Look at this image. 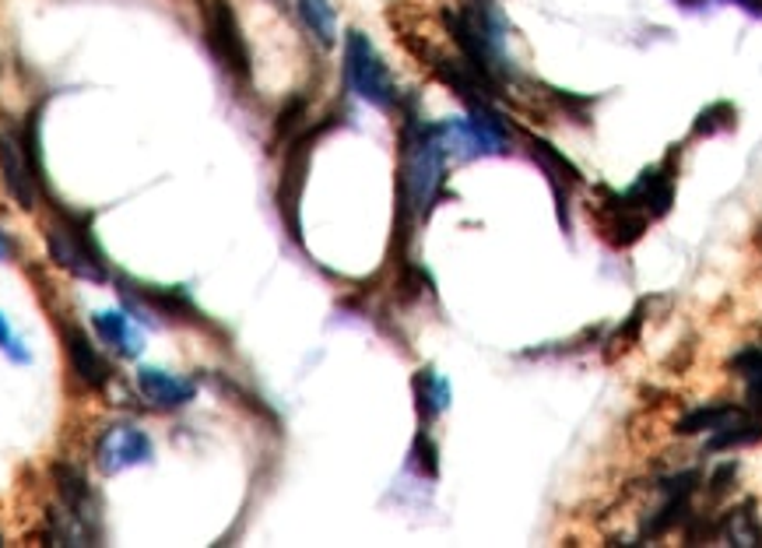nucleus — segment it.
I'll return each mask as SVG.
<instances>
[{"instance_id":"nucleus-23","label":"nucleus","mask_w":762,"mask_h":548,"mask_svg":"<svg viewBox=\"0 0 762 548\" xmlns=\"http://www.w3.org/2000/svg\"><path fill=\"white\" fill-rule=\"evenodd\" d=\"M741 8H749V11H759L762 14V0H738Z\"/></svg>"},{"instance_id":"nucleus-10","label":"nucleus","mask_w":762,"mask_h":548,"mask_svg":"<svg viewBox=\"0 0 762 548\" xmlns=\"http://www.w3.org/2000/svg\"><path fill=\"white\" fill-rule=\"evenodd\" d=\"M92 323H95L99 338L106 341L110 349H116L123 359H137L141 355L144 341H141V334H137V328L131 323L127 313H120V310H95Z\"/></svg>"},{"instance_id":"nucleus-11","label":"nucleus","mask_w":762,"mask_h":548,"mask_svg":"<svg viewBox=\"0 0 762 548\" xmlns=\"http://www.w3.org/2000/svg\"><path fill=\"white\" fill-rule=\"evenodd\" d=\"M720 538L734 548H759L762 545V524L755 514V499H745L734 510H728V517L720 520Z\"/></svg>"},{"instance_id":"nucleus-14","label":"nucleus","mask_w":762,"mask_h":548,"mask_svg":"<svg viewBox=\"0 0 762 548\" xmlns=\"http://www.w3.org/2000/svg\"><path fill=\"white\" fill-rule=\"evenodd\" d=\"M741 412L734 409V404L728 401H717V404H703V409L689 412L686 418L675 422V433L682 436H692V433H710V430H720V425H728L731 418H738Z\"/></svg>"},{"instance_id":"nucleus-19","label":"nucleus","mask_w":762,"mask_h":548,"mask_svg":"<svg viewBox=\"0 0 762 548\" xmlns=\"http://www.w3.org/2000/svg\"><path fill=\"white\" fill-rule=\"evenodd\" d=\"M734 478H738V464H734V461L720 464V468L713 472V478H710V496L720 499L724 493H731V482H734Z\"/></svg>"},{"instance_id":"nucleus-3","label":"nucleus","mask_w":762,"mask_h":548,"mask_svg":"<svg viewBox=\"0 0 762 548\" xmlns=\"http://www.w3.org/2000/svg\"><path fill=\"white\" fill-rule=\"evenodd\" d=\"M47 247L60 268H68L71 275L85 281H106L102 254L95 247V239L89 236V229L74 226V221H53L47 229Z\"/></svg>"},{"instance_id":"nucleus-25","label":"nucleus","mask_w":762,"mask_h":548,"mask_svg":"<svg viewBox=\"0 0 762 548\" xmlns=\"http://www.w3.org/2000/svg\"><path fill=\"white\" fill-rule=\"evenodd\" d=\"M682 4H689V8H692V4H703V0H682Z\"/></svg>"},{"instance_id":"nucleus-6","label":"nucleus","mask_w":762,"mask_h":548,"mask_svg":"<svg viewBox=\"0 0 762 548\" xmlns=\"http://www.w3.org/2000/svg\"><path fill=\"white\" fill-rule=\"evenodd\" d=\"M0 176H4L8 194L18 200L22 208H35V187L39 179L25 158L22 141H14L8 131H0Z\"/></svg>"},{"instance_id":"nucleus-21","label":"nucleus","mask_w":762,"mask_h":548,"mask_svg":"<svg viewBox=\"0 0 762 548\" xmlns=\"http://www.w3.org/2000/svg\"><path fill=\"white\" fill-rule=\"evenodd\" d=\"M745 397H749V409L762 412V370L749 376V394Z\"/></svg>"},{"instance_id":"nucleus-7","label":"nucleus","mask_w":762,"mask_h":548,"mask_svg":"<svg viewBox=\"0 0 762 548\" xmlns=\"http://www.w3.org/2000/svg\"><path fill=\"white\" fill-rule=\"evenodd\" d=\"M53 478H56V493H60V499H64L68 510L99 538V499L92 493V485L85 482V475L74 472L71 464H56Z\"/></svg>"},{"instance_id":"nucleus-13","label":"nucleus","mask_w":762,"mask_h":548,"mask_svg":"<svg viewBox=\"0 0 762 548\" xmlns=\"http://www.w3.org/2000/svg\"><path fill=\"white\" fill-rule=\"evenodd\" d=\"M759 440H762V422H759V418H749V415H738V418H731L728 425H720V430H713V440L707 443V454L731 451V446H755Z\"/></svg>"},{"instance_id":"nucleus-4","label":"nucleus","mask_w":762,"mask_h":548,"mask_svg":"<svg viewBox=\"0 0 762 548\" xmlns=\"http://www.w3.org/2000/svg\"><path fill=\"white\" fill-rule=\"evenodd\" d=\"M155 461V446L144 430H134V425H113L99 436L95 443V464L102 475H120L127 468H137V464H152Z\"/></svg>"},{"instance_id":"nucleus-9","label":"nucleus","mask_w":762,"mask_h":548,"mask_svg":"<svg viewBox=\"0 0 762 548\" xmlns=\"http://www.w3.org/2000/svg\"><path fill=\"white\" fill-rule=\"evenodd\" d=\"M64 344H68V359H71V370L78 373V380L85 383V387H106L110 383V365L95 352V344L89 341V334L68 323L64 328Z\"/></svg>"},{"instance_id":"nucleus-17","label":"nucleus","mask_w":762,"mask_h":548,"mask_svg":"<svg viewBox=\"0 0 762 548\" xmlns=\"http://www.w3.org/2000/svg\"><path fill=\"white\" fill-rule=\"evenodd\" d=\"M734 120H738V113H734L731 103H713V106H707L703 113L696 116L692 137H710V134H720V131H731Z\"/></svg>"},{"instance_id":"nucleus-5","label":"nucleus","mask_w":762,"mask_h":548,"mask_svg":"<svg viewBox=\"0 0 762 548\" xmlns=\"http://www.w3.org/2000/svg\"><path fill=\"white\" fill-rule=\"evenodd\" d=\"M208 35H212V46L225 64V71H233L239 81L250 77V46H246V35L239 29V18L229 0H212Z\"/></svg>"},{"instance_id":"nucleus-15","label":"nucleus","mask_w":762,"mask_h":548,"mask_svg":"<svg viewBox=\"0 0 762 548\" xmlns=\"http://www.w3.org/2000/svg\"><path fill=\"white\" fill-rule=\"evenodd\" d=\"M531 152H534V158L542 162V169L552 176V183H580V169L573 166V162L566 158V155H559L555 152L548 141H538V137H531Z\"/></svg>"},{"instance_id":"nucleus-8","label":"nucleus","mask_w":762,"mask_h":548,"mask_svg":"<svg viewBox=\"0 0 762 548\" xmlns=\"http://www.w3.org/2000/svg\"><path fill=\"white\" fill-rule=\"evenodd\" d=\"M137 391L144 394V401H152L155 409H183V404L194 401L197 394L190 380H179L166 370H155V365L137 370Z\"/></svg>"},{"instance_id":"nucleus-18","label":"nucleus","mask_w":762,"mask_h":548,"mask_svg":"<svg viewBox=\"0 0 762 548\" xmlns=\"http://www.w3.org/2000/svg\"><path fill=\"white\" fill-rule=\"evenodd\" d=\"M640 328H643V302H640V307H636V310L629 313V320H626L622 328H619V334H615V338L608 341L605 359L611 362V359L619 355V352H629L632 344H636V338H640Z\"/></svg>"},{"instance_id":"nucleus-16","label":"nucleus","mask_w":762,"mask_h":548,"mask_svg":"<svg viewBox=\"0 0 762 548\" xmlns=\"http://www.w3.org/2000/svg\"><path fill=\"white\" fill-rule=\"evenodd\" d=\"M415 394H419V409L422 415H436L443 412L446 404H450V387H446V380H440L432 370H425L419 380H415Z\"/></svg>"},{"instance_id":"nucleus-20","label":"nucleus","mask_w":762,"mask_h":548,"mask_svg":"<svg viewBox=\"0 0 762 548\" xmlns=\"http://www.w3.org/2000/svg\"><path fill=\"white\" fill-rule=\"evenodd\" d=\"M0 349H4L14 362H29V352L18 349V341H14V334H11V323H8L4 313H0Z\"/></svg>"},{"instance_id":"nucleus-24","label":"nucleus","mask_w":762,"mask_h":548,"mask_svg":"<svg viewBox=\"0 0 762 548\" xmlns=\"http://www.w3.org/2000/svg\"><path fill=\"white\" fill-rule=\"evenodd\" d=\"M755 247L762 250V226H759V232H755Z\"/></svg>"},{"instance_id":"nucleus-1","label":"nucleus","mask_w":762,"mask_h":548,"mask_svg":"<svg viewBox=\"0 0 762 548\" xmlns=\"http://www.w3.org/2000/svg\"><path fill=\"white\" fill-rule=\"evenodd\" d=\"M401 145H404V166H401V190L411 200V208L425 211L432 200H436V190L443 183V145H440V134L432 124H422L419 116H408L404 120V134H401Z\"/></svg>"},{"instance_id":"nucleus-2","label":"nucleus","mask_w":762,"mask_h":548,"mask_svg":"<svg viewBox=\"0 0 762 548\" xmlns=\"http://www.w3.org/2000/svg\"><path fill=\"white\" fill-rule=\"evenodd\" d=\"M344 85L348 92H356L362 103L377 106L383 113L398 110L401 92L394 85V74L387 71L380 50L373 46L362 29H352L344 35Z\"/></svg>"},{"instance_id":"nucleus-12","label":"nucleus","mask_w":762,"mask_h":548,"mask_svg":"<svg viewBox=\"0 0 762 548\" xmlns=\"http://www.w3.org/2000/svg\"><path fill=\"white\" fill-rule=\"evenodd\" d=\"M296 11H299V22L306 25L320 50H334L338 43V11L331 0H296Z\"/></svg>"},{"instance_id":"nucleus-22","label":"nucleus","mask_w":762,"mask_h":548,"mask_svg":"<svg viewBox=\"0 0 762 548\" xmlns=\"http://www.w3.org/2000/svg\"><path fill=\"white\" fill-rule=\"evenodd\" d=\"M8 254H11V242H8L4 232H0V260H8Z\"/></svg>"}]
</instances>
